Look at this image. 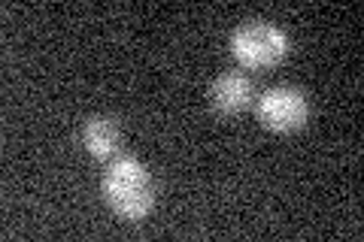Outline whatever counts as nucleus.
I'll use <instances>...</instances> for the list:
<instances>
[{
  "label": "nucleus",
  "mask_w": 364,
  "mask_h": 242,
  "mask_svg": "<svg viewBox=\"0 0 364 242\" xmlns=\"http://www.w3.org/2000/svg\"><path fill=\"white\" fill-rule=\"evenodd\" d=\"M258 121L273 133H294L310 119V100L294 85H273L255 103Z\"/></svg>",
  "instance_id": "7ed1b4c3"
},
{
  "label": "nucleus",
  "mask_w": 364,
  "mask_h": 242,
  "mask_svg": "<svg viewBox=\"0 0 364 242\" xmlns=\"http://www.w3.org/2000/svg\"><path fill=\"white\" fill-rule=\"evenodd\" d=\"M210 103L222 115H240L255 103V88L243 73H222L210 88Z\"/></svg>",
  "instance_id": "20e7f679"
},
{
  "label": "nucleus",
  "mask_w": 364,
  "mask_h": 242,
  "mask_svg": "<svg viewBox=\"0 0 364 242\" xmlns=\"http://www.w3.org/2000/svg\"><path fill=\"white\" fill-rule=\"evenodd\" d=\"M79 140H82L85 152L91 158L109 160L122 145V128L112 115H91V119H85V124H82Z\"/></svg>",
  "instance_id": "39448f33"
},
{
  "label": "nucleus",
  "mask_w": 364,
  "mask_h": 242,
  "mask_svg": "<svg viewBox=\"0 0 364 242\" xmlns=\"http://www.w3.org/2000/svg\"><path fill=\"white\" fill-rule=\"evenodd\" d=\"M286 52H289V37L273 21L252 18L237 25L231 33V55L249 70H270L286 57Z\"/></svg>",
  "instance_id": "f03ea898"
},
{
  "label": "nucleus",
  "mask_w": 364,
  "mask_h": 242,
  "mask_svg": "<svg viewBox=\"0 0 364 242\" xmlns=\"http://www.w3.org/2000/svg\"><path fill=\"white\" fill-rule=\"evenodd\" d=\"M100 191H104L107 206L124 221H143L158 200L152 172L131 155H122L107 167Z\"/></svg>",
  "instance_id": "f257e3e1"
}]
</instances>
